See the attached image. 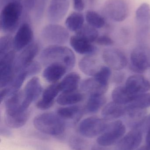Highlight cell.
I'll return each mask as SVG.
<instances>
[{
    "mask_svg": "<svg viewBox=\"0 0 150 150\" xmlns=\"http://www.w3.org/2000/svg\"><path fill=\"white\" fill-rule=\"evenodd\" d=\"M34 127L45 134L61 136L65 131L66 123L58 115L45 113L38 115L33 121Z\"/></svg>",
    "mask_w": 150,
    "mask_h": 150,
    "instance_id": "6da1fadb",
    "label": "cell"
},
{
    "mask_svg": "<svg viewBox=\"0 0 150 150\" xmlns=\"http://www.w3.org/2000/svg\"><path fill=\"white\" fill-rule=\"evenodd\" d=\"M41 59L46 64L61 63L68 69L73 68L76 61L75 54L70 48L57 45H53L45 48L41 52Z\"/></svg>",
    "mask_w": 150,
    "mask_h": 150,
    "instance_id": "7a4b0ae2",
    "label": "cell"
},
{
    "mask_svg": "<svg viewBox=\"0 0 150 150\" xmlns=\"http://www.w3.org/2000/svg\"><path fill=\"white\" fill-rule=\"evenodd\" d=\"M23 7L19 1H12L4 4L0 15V29L4 33L16 30L20 23Z\"/></svg>",
    "mask_w": 150,
    "mask_h": 150,
    "instance_id": "3957f363",
    "label": "cell"
},
{
    "mask_svg": "<svg viewBox=\"0 0 150 150\" xmlns=\"http://www.w3.org/2000/svg\"><path fill=\"white\" fill-rule=\"evenodd\" d=\"M126 127L120 120H116L108 123L105 131L98 137L97 144L105 147H109L118 143L125 135Z\"/></svg>",
    "mask_w": 150,
    "mask_h": 150,
    "instance_id": "277c9868",
    "label": "cell"
},
{
    "mask_svg": "<svg viewBox=\"0 0 150 150\" xmlns=\"http://www.w3.org/2000/svg\"><path fill=\"white\" fill-rule=\"evenodd\" d=\"M107 121L97 117H90L83 120L79 125L80 134L85 138H93L103 134L108 125Z\"/></svg>",
    "mask_w": 150,
    "mask_h": 150,
    "instance_id": "5b68a950",
    "label": "cell"
},
{
    "mask_svg": "<svg viewBox=\"0 0 150 150\" xmlns=\"http://www.w3.org/2000/svg\"><path fill=\"white\" fill-rule=\"evenodd\" d=\"M41 36L47 43L60 45L65 44L69 38V33L66 28L55 23L47 25L42 29Z\"/></svg>",
    "mask_w": 150,
    "mask_h": 150,
    "instance_id": "8992f818",
    "label": "cell"
},
{
    "mask_svg": "<svg viewBox=\"0 0 150 150\" xmlns=\"http://www.w3.org/2000/svg\"><path fill=\"white\" fill-rule=\"evenodd\" d=\"M150 68V48L143 46L135 48L130 55V69L141 74Z\"/></svg>",
    "mask_w": 150,
    "mask_h": 150,
    "instance_id": "52a82bcc",
    "label": "cell"
},
{
    "mask_svg": "<svg viewBox=\"0 0 150 150\" xmlns=\"http://www.w3.org/2000/svg\"><path fill=\"white\" fill-rule=\"evenodd\" d=\"M15 52L12 50L0 57V87L1 89L11 84L14 79Z\"/></svg>",
    "mask_w": 150,
    "mask_h": 150,
    "instance_id": "ba28073f",
    "label": "cell"
},
{
    "mask_svg": "<svg viewBox=\"0 0 150 150\" xmlns=\"http://www.w3.org/2000/svg\"><path fill=\"white\" fill-rule=\"evenodd\" d=\"M137 38L143 41L147 38L150 31V7L147 3L141 4L136 13Z\"/></svg>",
    "mask_w": 150,
    "mask_h": 150,
    "instance_id": "9c48e42d",
    "label": "cell"
},
{
    "mask_svg": "<svg viewBox=\"0 0 150 150\" xmlns=\"http://www.w3.org/2000/svg\"><path fill=\"white\" fill-rule=\"evenodd\" d=\"M103 60L110 68L119 71L125 68L128 63L127 59L123 52L117 48L105 49L103 53Z\"/></svg>",
    "mask_w": 150,
    "mask_h": 150,
    "instance_id": "30bf717a",
    "label": "cell"
},
{
    "mask_svg": "<svg viewBox=\"0 0 150 150\" xmlns=\"http://www.w3.org/2000/svg\"><path fill=\"white\" fill-rule=\"evenodd\" d=\"M39 50V47L36 43H32L25 47L15 59L14 64L15 74H17L31 64L38 54Z\"/></svg>",
    "mask_w": 150,
    "mask_h": 150,
    "instance_id": "8fae6325",
    "label": "cell"
},
{
    "mask_svg": "<svg viewBox=\"0 0 150 150\" xmlns=\"http://www.w3.org/2000/svg\"><path fill=\"white\" fill-rule=\"evenodd\" d=\"M42 90L39 79L37 77H33L27 82L23 92V99L22 105L23 110H28L31 104L41 94Z\"/></svg>",
    "mask_w": 150,
    "mask_h": 150,
    "instance_id": "7c38bea8",
    "label": "cell"
},
{
    "mask_svg": "<svg viewBox=\"0 0 150 150\" xmlns=\"http://www.w3.org/2000/svg\"><path fill=\"white\" fill-rule=\"evenodd\" d=\"M143 139L141 129H131L117 143L114 150H136L140 147Z\"/></svg>",
    "mask_w": 150,
    "mask_h": 150,
    "instance_id": "4fadbf2b",
    "label": "cell"
},
{
    "mask_svg": "<svg viewBox=\"0 0 150 150\" xmlns=\"http://www.w3.org/2000/svg\"><path fill=\"white\" fill-rule=\"evenodd\" d=\"M70 0H51L47 11L48 20L55 23L63 20L70 8Z\"/></svg>",
    "mask_w": 150,
    "mask_h": 150,
    "instance_id": "5bb4252c",
    "label": "cell"
},
{
    "mask_svg": "<svg viewBox=\"0 0 150 150\" xmlns=\"http://www.w3.org/2000/svg\"><path fill=\"white\" fill-rule=\"evenodd\" d=\"M105 9L108 16L116 22L124 21L128 15V8L123 0H109Z\"/></svg>",
    "mask_w": 150,
    "mask_h": 150,
    "instance_id": "9a60e30c",
    "label": "cell"
},
{
    "mask_svg": "<svg viewBox=\"0 0 150 150\" xmlns=\"http://www.w3.org/2000/svg\"><path fill=\"white\" fill-rule=\"evenodd\" d=\"M33 33L28 23H24L20 25L13 39V47L17 51L24 49L31 44Z\"/></svg>",
    "mask_w": 150,
    "mask_h": 150,
    "instance_id": "2e32d148",
    "label": "cell"
},
{
    "mask_svg": "<svg viewBox=\"0 0 150 150\" xmlns=\"http://www.w3.org/2000/svg\"><path fill=\"white\" fill-rule=\"evenodd\" d=\"M125 86L131 93L137 95L149 91L150 89V83L144 76L134 75L127 79Z\"/></svg>",
    "mask_w": 150,
    "mask_h": 150,
    "instance_id": "e0dca14e",
    "label": "cell"
},
{
    "mask_svg": "<svg viewBox=\"0 0 150 150\" xmlns=\"http://www.w3.org/2000/svg\"><path fill=\"white\" fill-rule=\"evenodd\" d=\"M81 88L90 95H104L108 90V83L93 76L83 80L81 83Z\"/></svg>",
    "mask_w": 150,
    "mask_h": 150,
    "instance_id": "ac0fdd59",
    "label": "cell"
},
{
    "mask_svg": "<svg viewBox=\"0 0 150 150\" xmlns=\"http://www.w3.org/2000/svg\"><path fill=\"white\" fill-rule=\"evenodd\" d=\"M60 91L59 83H55L49 86L44 91L42 99L37 103V108L42 110L50 108L53 105L55 99Z\"/></svg>",
    "mask_w": 150,
    "mask_h": 150,
    "instance_id": "d6986e66",
    "label": "cell"
},
{
    "mask_svg": "<svg viewBox=\"0 0 150 150\" xmlns=\"http://www.w3.org/2000/svg\"><path fill=\"white\" fill-rule=\"evenodd\" d=\"M127 110L126 105L112 101L104 107L101 115L103 119L107 121L114 120L124 117L127 112Z\"/></svg>",
    "mask_w": 150,
    "mask_h": 150,
    "instance_id": "ffe728a7",
    "label": "cell"
},
{
    "mask_svg": "<svg viewBox=\"0 0 150 150\" xmlns=\"http://www.w3.org/2000/svg\"><path fill=\"white\" fill-rule=\"evenodd\" d=\"M23 99V92L20 91L10 94L5 101V114L13 115L26 111H24L22 108Z\"/></svg>",
    "mask_w": 150,
    "mask_h": 150,
    "instance_id": "44dd1931",
    "label": "cell"
},
{
    "mask_svg": "<svg viewBox=\"0 0 150 150\" xmlns=\"http://www.w3.org/2000/svg\"><path fill=\"white\" fill-rule=\"evenodd\" d=\"M68 69L65 65L61 63H52L49 64L43 71V77L48 82L55 83L65 75Z\"/></svg>",
    "mask_w": 150,
    "mask_h": 150,
    "instance_id": "7402d4cb",
    "label": "cell"
},
{
    "mask_svg": "<svg viewBox=\"0 0 150 150\" xmlns=\"http://www.w3.org/2000/svg\"><path fill=\"white\" fill-rule=\"evenodd\" d=\"M70 45L76 52L80 54L91 55L97 51L96 47L91 43L76 35L70 38Z\"/></svg>",
    "mask_w": 150,
    "mask_h": 150,
    "instance_id": "603a6c76",
    "label": "cell"
},
{
    "mask_svg": "<svg viewBox=\"0 0 150 150\" xmlns=\"http://www.w3.org/2000/svg\"><path fill=\"white\" fill-rule=\"evenodd\" d=\"M78 66L82 73L92 76L97 74L102 67L95 58L90 55L82 59L79 62Z\"/></svg>",
    "mask_w": 150,
    "mask_h": 150,
    "instance_id": "cb8c5ba5",
    "label": "cell"
},
{
    "mask_svg": "<svg viewBox=\"0 0 150 150\" xmlns=\"http://www.w3.org/2000/svg\"><path fill=\"white\" fill-rule=\"evenodd\" d=\"M30 115V111L29 110L13 115L5 114L4 121L8 127L18 129L25 125L29 119Z\"/></svg>",
    "mask_w": 150,
    "mask_h": 150,
    "instance_id": "d4e9b609",
    "label": "cell"
},
{
    "mask_svg": "<svg viewBox=\"0 0 150 150\" xmlns=\"http://www.w3.org/2000/svg\"><path fill=\"white\" fill-rule=\"evenodd\" d=\"M80 81V76L76 73H71L67 75L59 83L61 91L71 92L75 91Z\"/></svg>",
    "mask_w": 150,
    "mask_h": 150,
    "instance_id": "484cf974",
    "label": "cell"
},
{
    "mask_svg": "<svg viewBox=\"0 0 150 150\" xmlns=\"http://www.w3.org/2000/svg\"><path fill=\"white\" fill-rule=\"evenodd\" d=\"M112 98L114 102L123 105L129 104L136 95L131 93L126 86H118L112 93Z\"/></svg>",
    "mask_w": 150,
    "mask_h": 150,
    "instance_id": "4316f807",
    "label": "cell"
},
{
    "mask_svg": "<svg viewBox=\"0 0 150 150\" xmlns=\"http://www.w3.org/2000/svg\"><path fill=\"white\" fill-rule=\"evenodd\" d=\"M57 114L65 122L66 120H71L77 122L81 118L82 113L79 106H71L59 108Z\"/></svg>",
    "mask_w": 150,
    "mask_h": 150,
    "instance_id": "83f0119b",
    "label": "cell"
},
{
    "mask_svg": "<svg viewBox=\"0 0 150 150\" xmlns=\"http://www.w3.org/2000/svg\"><path fill=\"white\" fill-rule=\"evenodd\" d=\"M106 98L104 95H90L85 106V111L89 113L98 112L106 103Z\"/></svg>",
    "mask_w": 150,
    "mask_h": 150,
    "instance_id": "f1b7e54d",
    "label": "cell"
},
{
    "mask_svg": "<svg viewBox=\"0 0 150 150\" xmlns=\"http://www.w3.org/2000/svg\"><path fill=\"white\" fill-rule=\"evenodd\" d=\"M83 99V95L76 92H63L57 98V102L62 106L74 105L81 102Z\"/></svg>",
    "mask_w": 150,
    "mask_h": 150,
    "instance_id": "f546056e",
    "label": "cell"
},
{
    "mask_svg": "<svg viewBox=\"0 0 150 150\" xmlns=\"http://www.w3.org/2000/svg\"><path fill=\"white\" fill-rule=\"evenodd\" d=\"M84 22L83 15L80 12H75L71 13L67 18L65 24L70 30L77 32L82 27Z\"/></svg>",
    "mask_w": 150,
    "mask_h": 150,
    "instance_id": "4dcf8cb0",
    "label": "cell"
},
{
    "mask_svg": "<svg viewBox=\"0 0 150 150\" xmlns=\"http://www.w3.org/2000/svg\"><path fill=\"white\" fill-rule=\"evenodd\" d=\"M128 108L146 109L150 107V93L136 95L129 104L126 105Z\"/></svg>",
    "mask_w": 150,
    "mask_h": 150,
    "instance_id": "1f68e13d",
    "label": "cell"
},
{
    "mask_svg": "<svg viewBox=\"0 0 150 150\" xmlns=\"http://www.w3.org/2000/svg\"><path fill=\"white\" fill-rule=\"evenodd\" d=\"M76 35L92 43L96 41L99 37L98 32L96 28L88 25H84L76 32Z\"/></svg>",
    "mask_w": 150,
    "mask_h": 150,
    "instance_id": "d6a6232c",
    "label": "cell"
},
{
    "mask_svg": "<svg viewBox=\"0 0 150 150\" xmlns=\"http://www.w3.org/2000/svg\"><path fill=\"white\" fill-rule=\"evenodd\" d=\"M85 19L89 25L96 28H102L105 24L104 18L94 11H88L85 15Z\"/></svg>",
    "mask_w": 150,
    "mask_h": 150,
    "instance_id": "836d02e7",
    "label": "cell"
},
{
    "mask_svg": "<svg viewBox=\"0 0 150 150\" xmlns=\"http://www.w3.org/2000/svg\"><path fill=\"white\" fill-rule=\"evenodd\" d=\"M68 144L71 150H86L88 147V142L86 140L77 135L70 137Z\"/></svg>",
    "mask_w": 150,
    "mask_h": 150,
    "instance_id": "e575fe53",
    "label": "cell"
},
{
    "mask_svg": "<svg viewBox=\"0 0 150 150\" xmlns=\"http://www.w3.org/2000/svg\"><path fill=\"white\" fill-rule=\"evenodd\" d=\"M13 39L9 35L3 36L0 39V57L6 54L13 47Z\"/></svg>",
    "mask_w": 150,
    "mask_h": 150,
    "instance_id": "d590c367",
    "label": "cell"
},
{
    "mask_svg": "<svg viewBox=\"0 0 150 150\" xmlns=\"http://www.w3.org/2000/svg\"><path fill=\"white\" fill-rule=\"evenodd\" d=\"M112 75L111 68L108 67L102 66L97 74L94 76L104 82L108 83L109 78Z\"/></svg>",
    "mask_w": 150,
    "mask_h": 150,
    "instance_id": "8d00e7d4",
    "label": "cell"
},
{
    "mask_svg": "<svg viewBox=\"0 0 150 150\" xmlns=\"http://www.w3.org/2000/svg\"><path fill=\"white\" fill-rule=\"evenodd\" d=\"M24 69L26 70L29 77L39 73L41 70V67L38 62H32Z\"/></svg>",
    "mask_w": 150,
    "mask_h": 150,
    "instance_id": "74e56055",
    "label": "cell"
},
{
    "mask_svg": "<svg viewBox=\"0 0 150 150\" xmlns=\"http://www.w3.org/2000/svg\"><path fill=\"white\" fill-rule=\"evenodd\" d=\"M95 42L98 45L103 46H111L114 44L113 40L111 38L105 35L98 37Z\"/></svg>",
    "mask_w": 150,
    "mask_h": 150,
    "instance_id": "f35d334b",
    "label": "cell"
},
{
    "mask_svg": "<svg viewBox=\"0 0 150 150\" xmlns=\"http://www.w3.org/2000/svg\"><path fill=\"white\" fill-rule=\"evenodd\" d=\"M38 0H24L23 7L26 10L29 11L35 9Z\"/></svg>",
    "mask_w": 150,
    "mask_h": 150,
    "instance_id": "ab89813d",
    "label": "cell"
},
{
    "mask_svg": "<svg viewBox=\"0 0 150 150\" xmlns=\"http://www.w3.org/2000/svg\"><path fill=\"white\" fill-rule=\"evenodd\" d=\"M74 8L77 11L83 10L85 8V3L83 0H73Z\"/></svg>",
    "mask_w": 150,
    "mask_h": 150,
    "instance_id": "60d3db41",
    "label": "cell"
},
{
    "mask_svg": "<svg viewBox=\"0 0 150 150\" xmlns=\"http://www.w3.org/2000/svg\"><path fill=\"white\" fill-rule=\"evenodd\" d=\"M140 129L145 132L150 129V114L146 116Z\"/></svg>",
    "mask_w": 150,
    "mask_h": 150,
    "instance_id": "b9f144b4",
    "label": "cell"
},
{
    "mask_svg": "<svg viewBox=\"0 0 150 150\" xmlns=\"http://www.w3.org/2000/svg\"><path fill=\"white\" fill-rule=\"evenodd\" d=\"M91 150H110V149L109 147L101 146L97 144L92 146Z\"/></svg>",
    "mask_w": 150,
    "mask_h": 150,
    "instance_id": "7bdbcfd3",
    "label": "cell"
},
{
    "mask_svg": "<svg viewBox=\"0 0 150 150\" xmlns=\"http://www.w3.org/2000/svg\"><path fill=\"white\" fill-rule=\"evenodd\" d=\"M0 134L1 135L5 137H9L11 136V132L6 128H2L0 130Z\"/></svg>",
    "mask_w": 150,
    "mask_h": 150,
    "instance_id": "ee69618b",
    "label": "cell"
},
{
    "mask_svg": "<svg viewBox=\"0 0 150 150\" xmlns=\"http://www.w3.org/2000/svg\"><path fill=\"white\" fill-rule=\"evenodd\" d=\"M20 0H3L4 2V4H6L7 3L9 2L12 1H19L20 2Z\"/></svg>",
    "mask_w": 150,
    "mask_h": 150,
    "instance_id": "f6af8a7d",
    "label": "cell"
}]
</instances>
